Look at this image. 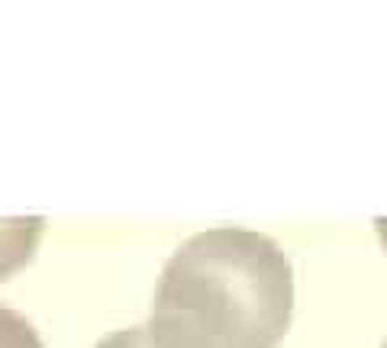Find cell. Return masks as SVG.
Masks as SVG:
<instances>
[{
    "instance_id": "1",
    "label": "cell",
    "mask_w": 387,
    "mask_h": 348,
    "mask_svg": "<svg viewBox=\"0 0 387 348\" xmlns=\"http://www.w3.org/2000/svg\"><path fill=\"white\" fill-rule=\"evenodd\" d=\"M294 274L278 242L242 226L194 232L155 284L152 348H275L291 323Z\"/></svg>"
},
{
    "instance_id": "2",
    "label": "cell",
    "mask_w": 387,
    "mask_h": 348,
    "mask_svg": "<svg viewBox=\"0 0 387 348\" xmlns=\"http://www.w3.org/2000/svg\"><path fill=\"white\" fill-rule=\"evenodd\" d=\"M43 229V216H0V284L33 261Z\"/></svg>"
},
{
    "instance_id": "3",
    "label": "cell",
    "mask_w": 387,
    "mask_h": 348,
    "mask_svg": "<svg viewBox=\"0 0 387 348\" xmlns=\"http://www.w3.org/2000/svg\"><path fill=\"white\" fill-rule=\"evenodd\" d=\"M0 348H45L36 326L23 313L0 303Z\"/></svg>"
},
{
    "instance_id": "4",
    "label": "cell",
    "mask_w": 387,
    "mask_h": 348,
    "mask_svg": "<svg viewBox=\"0 0 387 348\" xmlns=\"http://www.w3.org/2000/svg\"><path fill=\"white\" fill-rule=\"evenodd\" d=\"M94 348H152V342L145 335V326H129V329H117L103 335Z\"/></svg>"
},
{
    "instance_id": "5",
    "label": "cell",
    "mask_w": 387,
    "mask_h": 348,
    "mask_svg": "<svg viewBox=\"0 0 387 348\" xmlns=\"http://www.w3.org/2000/svg\"><path fill=\"white\" fill-rule=\"evenodd\" d=\"M374 229H378V239L387 252V216H378V219H374Z\"/></svg>"
},
{
    "instance_id": "6",
    "label": "cell",
    "mask_w": 387,
    "mask_h": 348,
    "mask_svg": "<svg viewBox=\"0 0 387 348\" xmlns=\"http://www.w3.org/2000/svg\"><path fill=\"white\" fill-rule=\"evenodd\" d=\"M381 348H387V339H384V342H381Z\"/></svg>"
}]
</instances>
